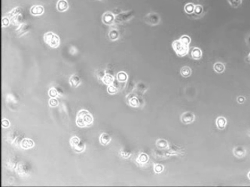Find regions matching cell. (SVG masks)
<instances>
[{
	"instance_id": "obj_39",
	"label": "cell",
	"mask_w": 250,
	"mask_h": 187,
	"mask_svg": "<svg viewBox=\"0 0 250 187\" xmlns=\"http://www.w3.org/2000/svg\"><path fill=\"white\" fill-rule=\"evenodd\" d=\"M2 24L4 26H7L9 24V19L8 18L5 17L2 19Z\"/></svg>"
},
{
	"instance_id": "obj_35",
	"label": "cell",
	"mask_w": 250,
	"mask_h": 187,
	"mask_svg": "<svg viewBox=\"0 0 250 187\" xmlns=\"http://www.w3.org/2000/svg\"><path fill=\"white\" fill-rule=\"evenodd\" d=\"M49 105L51 107H56L59 105V101L56 98H51L49 101Z\"/></svg>"
},
{
	"instance_id": "obj_5",
	"label": "cell",
	"mask_w": 250,
	"mask_h": 187,
	"mask_svg": "<svg viewBox=\"0 0 250 187\" xmlns=\"http://www.w3.org/2000/svg\"><path fill=\"white\" fill-rule=\"evenodd\" d=\"M145 22L150 25H157L160 23V16L157 13H150L145 16Z\"/></svg>"
},
{
	"instance_id": "obj_42",
	"label": "cell",
	"mask_w": 250,
	"mask_h": 187,
	"mask_svg": "<svg viewBox=\"0 0 250 187\" xmlns=\"http://www.w3.org/2000/svg\"><path fill=\"white\" fill-rule=\"evenodd\" d=\"M247 176H248V178H249V179L250 180V171H249V173H248V175Z\"/></svg>"
},
{
	"instance_id": "obj_12",
	"label": "cell",
	"mask_w": 250,
	"mask_h": 187,
	"mask_svg": "<svg viewBox=\"0 0 250 187\" xmlns=\"http://www.w3.org/2000/svg\"><path fill=\"white\" fill-rule=\"evenodd\" d=\"M56 8L59 12H64L69 8V4L66 0H59L57 4H56Z\"/></svg>"
},
{
	"instance_id": "obj_4",
	"label": "cell",
	"mask_w": 250,
	"mask_h": 187,
	"mask_svg": "<svg viewBox=\"0 0 250 187\" xmlns=\"http://www.w3.org/2000/svg\"><path fill=\"white\" fill-rule=\"evenodd\" d=\"M184 153V152L183 148L177 146L175 145H172L168 147L165 154L166 156H169L172 155H177V154H183Z\"/></svg>"
},
{
	"instance_id": "obj_33",
	"label": "cell",
	"mask_w": 250,
	"mask_h": 187,
	"mask_svg": "<svg viewBox=\"0 0 250 187\" xmlns=\"http://www.w3.org/2000/svg\"><path fill=\"white\" fill-rule=\"evenodd\" d=\"M163 170H164V166H163L162 164H155V165H154V171L155 173L160 174V173L162 172Z\"/></svg>"
},
{
	"instance_id": "obj_2",
	"label": "cell",
	"mask_w": 250,
	"mask_h": 187,
	"mask_svg": "<svg viewBox=\"0 0 250 187\" xmlns=\"http://www.w3.org/2000/svg\"><path fill=\"white\" fill-rule=\"evenodd\" d=\"M172 46L176 54L179 57H184L188 54L189 51V45L184 43L180 39L174 41L172 43Z\"/></svg>"
},
{
	"instance_id": "obj_24",
	"label": "cell",
	"mask_w": 250,
	"mask_h": 187,
	"mask_svg": "<svg viewBox=\"0 0 250 187\" xmlns=\"http://www.w3.org/2000/svg\"><path fill=\"white\" fill-rule=\"evenodd\" d=\"M109 39L111 41H116L119 38V31L117 29H112L109 31Z\"/></svg>"
},
{
	"instance_id": "obj_41",
	"label": "cell",
	"mask_w": 250,
	"mask_h": 187,
	"mask_svg": "<svg viewBox=\"0 0 250 187\" xmlns=\"http://www.w3.org/2000/svg\"><path fill=\"white\" fill-rule=\"evenodd\" d=\"M247 43L248 46L250 47V35L247 37Z\"/></svg>"
},
{
	"instance_id": "obj_1",
	"label": "cell",
	"mask_w": 250,
	"mask_h": 187,
	"mask_svg": "<svg viewBox=\"0 0 250 187\" xmlns=\"http://www.w3.org/2000/svg\"><path fill=\"white\" fill-rule=\"evenodd\" d=\"M93 122V117L91 113L86 110H81L77 113L76 118V124L79 127H89Z\"/></svg>"
},
{
	"instance_id": "obj_29",
	"label": "cell",
	"mask_w": 250,
	"mask_h": 187,
	"mask_svg": "<svg viewBox=\"0 0 250 187\" xmlns=\"http://www.w3.org/2000/svg\"><path fill=\"white\" fill-rule=\"evenodd\" d=\"M119 154H120V155H121V156H122V157L124 158V159H128L129 157H130L132 153H131V152H130V151L127 150L122 149V150H121L120 151H119Z\"/></svg>"
},
{
	"instance_id": "obj_44",
	"label": "cell",
	"mask_w": 250,
	"mask_h": 187,
	"mask_svg": "<svg viewBox=\"0 0 250 187\" xmlns=\"http://www.w3.org/2000/svg\"><path fill=\"white\" fill-rule=\"evenodd\" d=\"M248 135H249V136L250 137V130H249V132H248Z\"/></svg>"
},
{
	"instance_id": "obj_22",
	"label": "cell",
	"mask_w": 250,
	"mask_h": 187,
	"mask_svg": "<svg viewBox=\"0 0 250 187\" xmlns=\"http://www.w3.org/2000/svg\"><path fill=\"white\" fill-rule=\"evenodd\" d=\"M180 73L184 78H188L192 74V70L189 66H184L181 69Z\"/></svg>"
},
{
	"instance_id": "obj_8",
	"label": "cell",
	"mask_w": 250,
	"mask_h": 187,
	"mask_svg": "<svg viewBox=\"0 0 250 187\" xmlns=\"http://www.w3.org/2000/svg\"><path fill=\"white\" fill-rule=\"evenodd\" d=\"M115 21V16L112 13L110 12H105L102 16V22L104 24L107 25H111L114 24Z\"/></svg>"
},
{
	"instance_id": "obj_19",
	"label": "cell",
	"mask_w": 250,
	"mask_h": 187,
	"mask_svg": "<svg viewBox=\"0 0 250 187\" xmlns=\"http://www.w3.org/2000/svg\"><path fill=\"white\" fill-rule=\"evenodd\" d=\"M149 161V156L145 153H141L139 154V156L137 158V162L141 165L147 164Z\"/></svg>"
},
{
	"instance_id": "obj_38",
	"label": "cell",
	"mask_w": 250,
	"mask_h": 187,
	"mask_svg": "<svg viewBox=\"0 0 250 187\" xmlns=\"http://www.w3.org/2000/svg\"><path fill=\"white\" fill-rule=\"evenodd\" d=\"M2 125L3 127L7 128L10 125V122H9V121L7 120V119H3L2 121Z\"/></svg>"
},
{
	"instance_id": "obj_23",
	"label": "cell",
	"mask_w": 250,
	"mask_h": 187,
	"mask_svg": "<svg viewBox=\"0 0 250 187\" xmlns=\"http://www.w3.org/2000/svg\"><path fill=\"white\" fill-rule=\"evenodd\" d=\"M117 79L119 82L124 83L127 80L128 75L126 73L124 72V71H121V72H119L118 73H117Z\"/></svg>"
},
{
	"instance_id": "obj_25",
	"label": "cell",
	"mask_w": 250,
	"mask_h": 187,
	"mask_svg": "<svg viewBox=\"0 0 250 187\" xmlns=\"http://www.w3.org/2000/svg\"><path fill=\"white\" fill-rule=\"evenodd\" d=\"M195 5L192 3H188L184 6V11L187 14H192L194 13Z\"/></svg>"
},
{
	"instance_id": "obj_17",
	"label": "cell",
	"mask_w": 250,
	"mask_h": 187,
	"mask_svg": "<svg viewBox=\"0 0 250 187\" xmlns=\"http://www.w3.org/2000/svg\"><path fill=\"white\" fill-rule=\"evenodd\" d=\"M69 83L71 86L74 87V88H77L81 83V78L77 75L75 74L72 75L71 78H69Z\"/></svg>"
},
{
	"instance_id": "obj_10",
	"label": "cell",
	"mask_w": 250,
	"mask_h": 187,
	"mask_svg": "<svg viewBox=\"0 0 250 187\" xmlns=\"http://www.w3.org/2000/svg\"><path fill=\"white\" fill-rule=\"evenodd\" d=\"M20 146L22 149L24 150H28V149H31L35 146V142L31 139L29 138H24L21 141Z\"/></svg>"
},
{
	"instance_id": "obj_32",
	"label": "cell",
	"mask_w": 250,
	"mask_h": 187,
	"mask_svg": "<svg viewBox=\"0 0 250 187\" xmlns=\"http://www.w3.org/2000/svg\"><path fill=\"white\" fill-rule=\"evenodd\" d=\"M80 139L77 136H75V137H72L71 139H70V145H71L72 147H75L77 144H79L80 142Z\"/></svg>"
},
{
	"instance_id": "obj_28",
	"label": "cell",
	"mask_w": 250,
	"mask_h": 187,
	"mask_svg": "<svg viewBox=\"0 0 250 187\" xmlns=\"http://www.w3.org/2000/svg\"><path fill=\"white\" fill-rule=\"evenodd\" d=\"M227 1L231 5V7H234V8H238L242 3V0H227Z\"/></svg>"
},
{
	"instance_id": "obj_27",
	"label": "cell",
	"mask_w": 250,
	"mask_h": 187,
	"mask_svg": "<svg viewBox=\"0 0 250 187\" xmlns=\"http://www.w3.org/2000/svg\"><path fill=\"white\" fill-rule=\"evenodd\" d=\"M85 149V145L82 142L80 141L79 144H77L75 147H73V150H75V152L77 153H81Z\"/></svg>"
},
{
	"instance_id": "obj_3",
	"label": "cell",
	"mask_w": 250,
	"mask_h": 187,
	"mask_svg": "<svg viewBox=\"0 0 250 187\" xmlns=\"http://www.w3.org/2000/svg\"><path fill=\"white\" fill-rule=\"evenodd\" d=\"M44 41L48 46L56 48L59 45V37L52 32H47L44 36Z\"/></svg>"
},
{
	"instance_id": "obj_14",
	"label": "cell",
	"mask_w": 250,
	"mask_h": 187,
	"mask_svg": "<svg viewBox=\"0 0 250 187\" xmlns=\"http://www.w3.org/2000/svg\"><path fill=\"white\" fill-rule=\"evenodd\" d=\"M102 82L104 83L107 86H110V85L114 84V78L112 75L109 74V73H106L102 78Z\"/></svg>"
},
{
	"instance_id": "obj_18",
	"label": "cell",
	"mask_w": 250,
	"mask_h": 187,
	"mask_svg": "<svg viewBox=\"0 0 250 187\" xmlns=\"http://www.w3.org/2000/svg\"><path fill=\"white\" fill-rule=\"evenodd\" d=\"M217 127L219 130H224L227 125V120L224 117H219L216 121Z\"/></svg>"
},
{
	"instance_id": "obj_13",
	"label": "cell",
	"mask_w": 250,
	"mask_h": 187,
	"mask_svg": "<svg viewBox=\"0 0 250 187\" xmlns=\"http://www.w3.org/2000/svg\"><path fill=\"white\" fill-rule=\"evenodd\" d=\"M44 12V7L41 5H35V6H33L30 9V12L32 15H35V16H38V15L42 14Z\"/></svg>"
},
{
	"instance_id": "obj_40",
	"label": "cell",
	"mask_w": 250,
	"mask_h": 187,
	"mask_svg": "<svg viewBox=\"0 0 250 187\" xmlns=\"http://www.w3.org/2000/svg\"><path fill=\"white\" fill-rule=\"evenodd\" d=\"M236 101L240 104L244 103V102H245V98L243 97V96H239V97L237 98V99H236Z\"/></svg>"
},
{
	"instance_id": "obj_30",
	"label": "cell",
	"mask_w": 250,
	"mask_h": 187,
	"mask_svg": "<svg viewBox=\"0 0 250 187\" xmlns=\"http://www.w3.org/2000/svg\"><path fill=\"white\" fill-rule=\"evenodd\" d=\"M194 13L197 16H201L202 14V13H203V7H202V5H195Z\"/></svg>"
},
{
	"instance_id": "obj_9",
	"label": "cell",
	"mask_w": 250,
	"mask_h": 187,
	"mask_svg": "<svg viewBox=\"0 0 250 187\" xmlns=\"http://www.w3.org/2000/svg\"><path fill=\"white\" fill-rule=\"evenodd\" d=\"M233 154L237 158H243L244 156L247 154V151H246L245 148L242 146H237L234 147V150H233Z\"/></svg>"
},
{
	"instance_id": "obj_37",
	"label": "cell",
	"mask_w": 250,
	"mask_h": 187,
	"mask_svg": "<svg viewBox=\"0 0 250 187\" xmlns=\"http://www.w3.org/2000/svg\"><path fill=\"white\" fill-rule=\"evenodd\" d=\"M130 17H131V16H130L129 13H127V14H122L119 15V20H123V21H127V20L130 19H131Z\"/></svg>"
},
{
	"instance_id": "obj_16",
	"label": "cell",
	"mask_w": 250,
	"mask_h": 187,
	"mask_svg": "<svg viewBox=\"0 0 250 187\" xmlns=\"http://www.w3.org/2000/svg\"><path fill=\"white\" fill-rule=\"evenodd\" d=\"M156 145L157 148L160 149V150H167L169 146V144H168V142L164 139H157L156 142Z\"/></svg>"
},
{
	"instance_id": "obj_26",
	"label": "cell",
	"mask_w": 250,
	"mask_h": 187,
	"mask_svg": "<svg viewBox=\"0 0 250 187\" xmlns=\"http://www.w3.org/2000/svg\"><path fill=\"white\" fill-rule=\"evenodd\" d=\"M63 93L62 92H60L58 90V88H51V89L49 90V96H50V98H56L57 96L59 95V94H62Z\"/></svg>"
},
{
	"instance_id": "obj_15",
	"label": "cell",
	"mask_w": 250,
	"mask_h": 187,
	"mask_svg": "<svg viewBox=\"0 0 250 187\" xmlns=\"http://www.w3.org/2000/svg\"><path fill=\"white\" fill-rule=\"evenodd\" d=\"M191 56H192V58L194 60H200L202 58V50L198 47H195L192 50V52H191Z\"/></svg>"
},
{
	"instance_id": "obj_20",
	"label": "cell",
	"mask_w": 250,
	"mask_h": 187,
	"mask_svg": "<svg viewBox=\"0 0 250 187\" xmlns=\"http://www.w3.org/2000/svg\"><path fill=\"white\" fill-rule=\"evenodd\" d=\"M111 137L107 133H102L99 137V142L102 145H107L110 142Z\"/></svg>"
},
{
	"instance_id": "obj_21",
	"label": "cell",
	"mask_w": 250,
	"mask_h": 187,
	"mask_svg": "<svg viewBox=\"0 0 250 187\" xmlns=\"http://www.w3.org/2000/svg\"><path fill=\"white\" fill-rule=\"evenodd\" d=\"M213 69L215 72H217V73H221L225 71V66L224 63L219 62V63H215L214 64Z\"/></svg>"
},
{
	"instance_id": "obj_7",
	"label": "cell",
	"mask_w": 250,
	"mask_h": 187,
	"mask_svg": "<svg viewBox=\"0 0 250 187\" xmlns=\"http://www.w3.org/2000/svg\"><path fill=\"white\" fill-rule=\"evenodd\" d=\"M17 172L20 176H24L27 174V173L29 171V167L28 164L25 162H20L17 165Z\"/></svg>"
},
{
	"instance_id": "obj_36",
	"label": "cell",
	"mask_w": 250,
	"mask_h": 187,
	"mask_svg": "<svg viewBox=\"0 0 250 187\" xmlns=\"http://www.w3.org/2000/svg\"><path fill=\"white\" fill-rule=\"evenodd\" d=\"M180 39L183 41L184 43H187V44L189 45L191 43V38L187 35H183L182 37H180Z\"/></svg>"
},
{
	"instance_id": "obj_11",
	"label": "cell",
	"mask_w": 250,
	"mask_h": 187,
	"mask_svg": "<svg viewBox=\"0 0 250 187\" xmlns=\"http://www.w3.org/2000/svg\"><path fill=\"white\" fill-rule=\"evenodd\" d=\"M127 102H128L129 105L133 107H139L140 105L139 99L137 97V96H135L134 95H129L127 98Z\"/></svg>"
},
{
	"instance_id": "obj_43",
	"label": "cell",
	"mask_w": 250,
	"mask_h": 187,
	"mask_svg": "<svg viewBox=\"0 0 250 187\" xmlns=\"http://www.w3.org/2000/svg\"><path fill=\"white\" fill-rule=\"evenodd\" d=\"M248 58H249V61H250V53H249V56H248Z\"/></svg>"
},
{
	"instance_id": "obj_31",
	"label": "cell",
	"mask_w": 250,
	"mask_h": 187,
	"mask_svg": "<svg viewBox=\"0 0 250 187\" xmlns=\"http://www.w3.org/2000/svg\"><path fill=\"white\" fill-rule=\"evenodd\" d=\"M107 92H108V93L111 94V95L116 94L117 92H118V88H117L115 86H114L113 84L110 85V86H108L107 87Z\"/></svg>"
},
{
	"instance_id": "obj_6",
	"label": "cell",
	"mask_w": 250,
	"mask_h": 187,
	"mask_svg": "<svg viewBox=\"0 0 250 187\" xmlns=\"http://www.w3.org/2000/svg\"><path fill=\"white\" fill-rule=\"evenodd\" d=\"M195 120V115L192 112H185L181 116V121L184 124H190Z\"/></svg>"
},
{
	"instance_id": "obj_34",
	"label": "cell",
	"mask_w": 250,
	"mask_h": 187,
	"mask_svg": "<svg viewBox=\"0 0 250 187\" xmlns=\"http://www.w3.org/2000/svg\"><path fill=\"white\" fill-rule=\"evenodd\" d=\"M137 90H138V91L139 92L144 93V92L147 90V88L142 83H139L137 86Z\"/></svg>"
}]
</instances>
